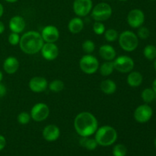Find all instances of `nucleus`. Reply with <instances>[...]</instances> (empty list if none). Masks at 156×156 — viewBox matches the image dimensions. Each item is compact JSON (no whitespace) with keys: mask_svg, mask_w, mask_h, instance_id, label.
I'll list each match as a JSON object with an SVG mask.
<instances>
[{"mask_svg":"<svg viewBox=\"0 0 156 156\" xmlns=\"http://www.w3.org/2000/svg\"><path fill=\"white\" fill-rule=\"evenodd\" d=\"M154 144H155V148H156V138H155V141H154Z\"/></svg>","mask_w":156,"mask_h":156,"instance_id":"42","label":"nucleus"},{"mask_svg":"<svg viewBox=\"0 0 156 156\" xmlns=\"http://www.w3.org/2000/svg\"><path fill=\"white\" fill-rule=\"evenodd\" d=\"M82 48L86 54H91L95 50V44L91 40H86L82 43Z\"/></svg>","mask_w":156,"mask_h":156,"instance_id":"28","label":"nucleus"},{"mask_svg":"<svg viewBox=\"0 0 156 156\" xmlns=\"http://www.w3.org/2000/svg\"><path fill=\"white\" fill-rule=\"evenodd\" d=\"M118 134L113 126L105 125L98 128L94 133V139L98 145L101 146H110L114 144L117 140Z\"/></svg>","mask_w":156,"mask_h":156,"instance_id":"3","label":"nucleus"},{"mask_svg":"<svg viewBox=\"0 0 156 156\" xmlns=\"http://www.w3.org/2000/svg\"><path fill=\"white\" fill-rule=\"evenodd\" d=\"M112 153L114 156H126L127 148L123 144H117L113 148Z\"/></svg>","mask_w":156,"mask_h":156,"instance_id":"29","label":"nucleus"},{"mask_svg":"<svg viewBox=\"0 0 156 156\" xmlns=\"http://www.w3.org/2000/svg\"><path fill=\"white\" fill-rule=\"evenodd\" d=\"M20 34L15 33V32H11L10 34L8 37V41L9 44L12 46H17L19 44L20 39H21V36Z\"/></svg>","mask_w":156,"mask_h":156,"instance_id":"33","label":"nucleus"},{"mask_svg":"<svg viewBox=\"0 0 156 156\" xmlns=\"http://www.w3.org/2000/svg\"><path fill=\"white\" fill-rule=\"evenodd\" d=\"M20 66L18 59L15 56H8L3 62V69L9 75H13L17 73Z\"/></svg>","mask_w":156,"mask_h":156,"instance_id":"17","label":"nucleus"},{"mask_svg":"<svg viewBox=\"0 0 156 156\" xmlns=\"http://www.w3.org/2000/svg\"><path fill=\"white\" fill-rule=\"evenodd\" d=\"M92 30L94 33L97 35H102L106 30V27L101 21H94L92 26Z\"/></svg>","mask_w":156,"mask_h":156,"instance_id":"31","label":"nucleus"},{"mask_svg":"<svg viewBox=\"0 0 156 156\" xmlns=\"http://www.w3.org/2000/svg\"><path fill=\"white\" fill-rule=\"evenodd\" d=\"M137 33L136 35L139 37V39L141 40H146L150 36V30L147 27L145 26H141L139 28H137Z\"/></svg>","mask_w":156,"mask_h":156,"instance_id":"32","label":"nucleus"},{"mask_svg":"<svg viewBox=\"0 0 156 156\" xmlns=\"http://www.w3.org/2000/svg\"><path fill=\"white\" fill-rule=\"evenodd\" d=\"M145 14L141 9H132L128 13L126 17V21L128 24L132 28H139L143 25L145 22Z\"/></svg>","mask_w":156,"mask_h":156,"instance_id":"11","label":"nucleus"},{"mask_svg":"<svg viewBox=\"0 0 156 156\" xmlns=\"http://www.w3.org/2000/svg\"><path fill=\"white\" fill-rule=\"evenodd\" d=\"M143 82V76L141 73L138 71H131L128 73L126 82L128 85L132 88H137L140 86Z\"/></svg>","mask_w":156,"mask_h":156,"instance_id":"20","label":"nucleus"},{"mask_svg":"<svg viewBox=\"0 0 156 156\" xmlns=\"http://www.w3.org/2000/svg\"><path fill=\"white\" fill-rule=\"evenodd\" d=\"M93 8L92 0H74L73 9L78 17H85L91 13Z\"/></svg>","mask_w":156,"mask_h":156,"instance_id":"10","label":"nucleus"},{"mask_svg":"<svg viewBox=\"0 0 156 156\" xmlns=\"http://www.w3.org/2000/svg\"><path fill=\"white\" fill-rule=\"evenodd\" d=\"M141 98L145 104H150L156 99V94L152 88H146L141 93Z\"/></svg>","mask_w":156,"mask_h":156,"instance_id":"24","label":"nucleus"},{"mask_svg":"<svg viewBox=\"0 0 156 156\" xmlns=\"http://www.w3.org/2000/svg\"><path fill=\"white\" fill-rule=\"evenodd\" d=\"M50 108L49 106L43 102H38L32 107L30 110V117L35 122H43L48 118L50 115Z\"/></svg>","mask_w":156,"mask_h":156,"instance_id":"8","label":"nucleus"},{"mask_svg":"<svg viewBox=\"0 0 156 156\" xmlns=\"http://www.w3.org/2000/svg\"><path fill=\"white\" fill-rule=\"evenodd\" d=\"M99 73L104 77H108L111 76L114 69V66L113 61H105L101 65L99 66Z\"/></svg>","mask_w":156,"mask_h":156,"instance_id":"23","label":"nucleus"},{"mask_svg":"<svg viewBox=\"0 0 156 156\" xmlns=\"http://www.w3.org/2000/svg\"><path fill=\"white\" fill-rule=\"evenodd\" d=\"M48 82L43 76H34L29 81L28 87L31 91L34 93H42L46 91L48 87Z\"/></svg>","mask_w":156,"mask_h":156,"instance_id":"14","label":"nucleus"},{"mask_svg":"<svg viewBox=\"0 0 156 156\" xmlns=\"http://www.w3.org/2000/svg\"><path fill=\"white\" fill-rule=\"evenodd\" d=\"M118 43L125 52H133L139 46V37L132 30H124L119 34Z\"/></svg>","mask_w":156,"mask_h":156,"instance_id":"4","label":"nucleus"},{"mask_svg":"<svg viewBox=\"0 0 156 156\" xmlns=\"http://www.w3.org/2000/svg\"><path fill=\"white\" fill-rule=\"evenodd\" d=\"M90 14L94 21L103 22L111 18L113 14V9L108 3L102 2L98 3L95 6H93Z\"/></svg>","mask_w":156,"mask_h":156,"instance_id":"5","label":"nucleus"},{"mask_svg":"<svg viewBox=\"0 0 156 156\" xmlns=\"http://www.w3.org/2000/svg\"><path fill=\"white\" fill-rule=\"evenodd\" d=\"M2 79H3V73H2V72L0 70V82H2Z\"/></svg>","mask_w":156,"mask_h":156,"instance_id":"40","label":"nucleus"},{"mask_svg":"<svg viewBox=\"0 0 156 156\" xmlns=\"http://www.w3.org/2000/svg\"><path fill=\"white\" fill-rule=\"evenodd\" d=\"M30 120H31L30 114L26 111H22V112L19 113L17 117V120L21 125L27 124L30 121Z\"/></svg>","mask_w":156,"mask_h":156,"instance_id":"30","label":"nucleus"},{"mask_svg":"<svg viewBox=\"0 0 156 156\" xmlns=\"http://www.w3.org/2000/svg\"><path fill=\"white\" fill-rule=\"evenodd\" d=\"M74 128L80 136H91L98 128V121L91 112L82 111L75 117Z\"/></svg>","mask_w":156,"mask_h":156,"instance_id":"1","label":"nucleus"},{"mask_svg":"<svg viewBox=\"0 0 156 156\" xmlns=\"http://www.w3.org/2000/svg\"><path fill=\"white\" fill-rule=\"evenodd\" d=\"M152 88L153 89V91H155V94H156V78L154 79L153 82H152Z\"/></svg>","mask_w":156,"mask_h":156,"instance_id":"38","label":"nucleus"},{"mask_svg":"<svg viewBox=\"0 0 156 156\" xmlns=\"http://www.w3.org/2000/svg\"><path fill=\"white\" fill-rule=\"evenodd\" d=\"M100 88L102 92L108 95L114 94L117 89V84L112 79H106L102 81L100 84Z\"/></svg>","mask_w":156,"mask_h":156,"instance_id":"21","label":"nucleus"},{"mask_svg":"<svg viewBox=\"0 0 156 156\" xmlns=\"http://www.w3.org/2000/svg\"><path fill=\"white\" fill-rule=\"evenodd\" d=\"M43 137L47 142H54L60 136V129L56 125L49 124L44 128Z\"/></svg>","mask_w":156,"mask_h":156,"instance_id":"15","label":"nucleus"},{"mask_svg":"<svg viewBox=\"0 0 156 156\" xmlns=\"http://www.w3.org/2000/svg\"><path fill=\"white\" fill-rule=\"evenodd\" d=\"M119 1H120V2H126V1H127V0H119Z\"/></svg>","mask_w":156,"mask_h":156,"instance_id":"43","label":"nucleus"},{"mask_svg":"<svg viewBox=\"0 0 156 156\" xmlns=\"http://www.w3.org/2000/svg\"><path fill=\"white\" fill-rule=\"evenodd\" d=\"M3 14H4V7L2 5V3H0V18L2 17Z\"/></svg>","mask_w":156,"mask_h":156,"instance_id":"37","label":"nucleus"},{"mask_svg":"<svg viewBox=\"0 0 156 156\" xmlns=\"http://www.w3.org/2000/svg\"><path fill=\"white\" fill-rule=\"evenodd\" d=\"M113 156H114V155H113Z\"/></svg>","mask_w":156,"mask_h":156,"instance_id":"46","label":"nucleus"},{"mask_svg":"<svg viewBox=\"0 0 156 156\" xmlns=\"http://www.w3.org/2000/svg\"><path fill=\"white\" fill-rule=\"evenodd\" d=\"M5 2H7L9 3H15L16 2H18V0H5Z\"/></svg>","mask_w":156,"mask_h":156,"instance_id":"39","label":"nucleus"},{"mask_svg":"<svg viewBox=\"0 0 156 156\" xmlns=\"http://www.w3.org/2000/svg\"><path fill=\"white\" fill-rule=\"evenodd\" d=\"M153 115V110L148 104L140 105L135 109L133 117L139 123H146L151 120Z\"/></svg>","mask_w":156,"mask_h":156,"instance_id":"9","label":"nucleus"},{"mask_svg":"<svg viewBox=\"0 0 156 156\" xmlns=\"http://www.w3.org/2000/svg\"><path fill=\"white\" fill-rule=\"evenodd\" d=\"M41 37L44 43H56L59 39V30L56 26H45L41 30Z\"/></svg>","mask_w":156,"mask_h":156,"instance_id":"13","label":"nucleus"},{"mask_svg":"<svg viewBox=\"0 0 156 156\" xmlns=\"http://www.w3.org/2000/svg\"><path fill=\"white\" fill-rule=\"evenodd\" d=\"M114 69L120 73H129L133 71L135 62L132 57L126 55H121L113 60Z\"/></svg>","mask_w":156,"mask_h":156,"instance_id":"7","label":"nucleus"},{"mask_svg":"<svg viewBox=\"0 0 156 156\" xmlns=\"http://www.w3.org/2000/svg\"><path fill=\"white\" fill-rule=\"evenodd\" d=\"M79 144L82 147L89 151L94 150L98 146L95 139L90 138V136H81L80 140H79Z\"/></svg>","mask_w":156,"mask_h":156,"instance_id":"22","label":"nucleus"},{"mask_svg":"<svg viewBox=\"0 0 156 156\" xmlns=\"http://www.w3.org/2000/svg\"><path fill=\"white\" fill-rule=\"evenodd\" d=\"M44 41L41 33L35 30H29L21 36L19 47L27 55H34L40 53Z\"/></svg>","mask_w":156,"mask_h":156,"instance_id":"2","label":"nucleus"},{"mask_svg":"<svg viewBox=\"0 0 156 156\" xmlns=\"http://www.w3.org/2000/svg\"><path fill=\"white\" fill-rule=\"evenodd\" d=\"M99 61L91 54H85L79 60V68L85 74L93 75L98 70Z\"/></svg>","mask_w":156,"mask_h":156,"instance_id":"6","label":"nucleus"},{"mask_svg":"<svg viewBox=\"0 0 156 156\" xmlns=\"http://www.w3.org/2000/svg\"><path fill=\"white\" fill-rule=\"evenodd\" d=\"M48 88L52 92L59 93L65 88V84L60 79H54L48 84Z\"/></svg>","mask_w":156,"mask_h":156,"instance_id":"26","label":"nucleus"},{"mask_svg":"<svg viewBox=\"0 0 156 156\" xmlns=\"http://www.w3.org/2000/svg\"><path fill=\"white\" fill-rule=\"evenodd\" d=\"M5 27L4 23L0 21V34H2L5 31Z\"/></svg>","mask_w":156,"mask_h":156,"instance_id":"36","label":"nucleus"},{"mask_svg":"<svg viewBox=\"0 0 156 156\" xmlns=\"http://www.w3.org/2000/svg\"><path fill=\"white\" fill-rule=\"evenodd\" d=\"M98 53L105 61H113L117 56L114 47L110 44H103L99 47Z\"/></svg>","mask_w":156,"mask_h":156,"instance_id":"18","label":"nucleus"},{"mask_svg":"<svg viewBox=\"0 0 156 156\" xmlns=\"http://www.w3.org/2000/svg\"><path fill=\"white\" fill-rule=\"evenodd\" d=\"M6 146V140L5 136L0 134V151L2 150Z\"/></svg>","mask_w":156,"mask_h":156,"instance_id":"35","label":"nucleus"},{"mask_svg":"<svg viewBox=\"0 0 156 156\" xmlns=\"http://www.w3.org/2000/svg\"><path fill=\"white\" fill-rule=\"evenodd\" d=\"M154 69H155V70L156 72V59L154 60Z\"/></svg>","mask_w":156,"mask_h":156,"instance_id":"41","label":"nucleus"},{"mask_svg":"<svg viewBox=\"0 0 156 156\" xmlns=\"http://www.w3.org/2000/svg\"><path fill=\"white\" fill-rule=\"evenodd\" d=\"M143 55L148 60H155L156 59V47L152 44H148L143 49Z\"/></svg>","mask_w":156,"mask_h":156,"instance_id":"25","label":"nucleus"},{"mask_svg":"<svg viewBox=\"0 0 156 156\" xmlns=\"http://www.w3.org/2000/svg\"><path fill=\"white\" fill-rule=\"evenodd\" d=\"M151 1H155V0H151Z\"/></svg>","mask_w":156,"mask_h":156,"instance_id":"44","label":"nucleus"},{"mask_svg":"<svg viewBox=\"0 0 156 156\" xmlns=\"http://www.w3.org/2000/svg\"><path fill=\"white\" fill-rule=\"evenodd\" d=\"M85 24H84L83 20L80 17H75L73 18L68 23V30L73 34H79L84 29Z\"/></svg>","mask_w":156,"mask_h":156,"instance_id":"19","label":"nucleus"},{"mask_svg":"<svg viewBox=\"0 0 156 156\" xmlns=\"http://www.w3.org/2000/svg\"><path fill=\"white\" fill-rule=\"evenodd\" d=\"M6 93H7L6 87L5 86V85H3L2 82H0V98L4 97L6 94Z\"/></svg>","mask_w":156,"mask_h":156,"instance_id":"34","label":"nucleus"},{"mask_svg":"<svg viewBox=\"0 0 156 156\" xmlns=\"http://www.w3.org/2000/svg\"><path fill=\"white\" fill-rule=\"evenodd\" d=\"M104 36H105V41H108V43H113L118 40L119 33L115 29L109 28L105 30Z\"/></svg>","mask_w":156,"mask_h":156,"instance_id":"27","label":"nucleus"},{"mask_svg":"<svg viewBox=\"0 0 156 156\" xmlns=\"http://www.w3.org/2000/svg\"><path fill=\"white\" fill-rule=\"evenodd\" d=\"M26 27L25 20L21 15H15L9 20V27L12 32L21 34L24 31Z\"/></svg>","mask_w":156,"mask_h":156,"instance_id":"16","label":"nucleus"},{"mask_svg":"<svg viewBox=\"0 0 156 156\" xmlns=\"http://www.w3.org/2000/svg\"><path fill=\"white\" fill-rule=\"evenodd\" d=\"M105 1H108V0H105Z\"/></svg>","mask_w":156,"mask_h":156,"instance_id":"45","label":"nucleus"},{"mask_svg":"<svg viewBox=\"0 0 156 156\" xmlns=\"http://www.w3.org/2000/svg\"><path fill=\"white\" fill-rule=\"evenodd\" d=\"M43 58L47 61L55 60L59 56V50L56 43H44L41 50Z\"/></svg>","mask_w":156,"mask_h":156,"instance_id":"12","label":"nucleus"}]
</instances>
